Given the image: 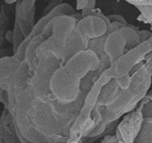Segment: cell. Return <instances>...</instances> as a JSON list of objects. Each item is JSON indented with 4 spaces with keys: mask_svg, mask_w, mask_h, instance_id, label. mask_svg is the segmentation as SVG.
I'll return each instance as SVG.
<instances>
[{
    "mask_svg": "<svg viewBox=\"0 0 152 143\" xmlns=\"http://www.w3.org/2000/svg\"><path fill=\"white\" fill-rule=\"evenodd\" d=\"M35 13H36V1L34 0H23L18 1L15 5V21L20 29L24 38H28L31 34L35 26Z\"/></svg>",
    "mask_w": 152,
    "mask_h": 143,
    "instance_id": "obj_1",
    "label": "cell"
},
{
    "mask_svg": "<svg viewBox=\"0 0 152 143\" xmlns=\"http://www.w3.org/2000/svg\"><path fill=\"white\" fill-rule=\"evenodd\" d=\"M7 51H8L7 49H0V58L4 57V54H5Z\"/></svg>",
    "mask_w": 152,
    "mask_h": 143,
    "instance_id": "obj_7",
    "label": "cell"
},
{
    "mask_svg": "<svg viewBox=\"0 0 152 143\" xmlns=\"http://www.w3.org/2000/svg\"><path fill=\"white\" fill-rule=\"evenodd\" d=\"M21 62L13 56H4L0 58V87L7 92L14 71Z\"/></svg>",
    "mask_w": 152,
    "mask_h": 143,
    "instance_id": "obj_2",
    "label": "cell"
},
{
    "mask_svg": "<svg viewBox=\"0 0 152 143\" xmlns=\"http://www.w3.org/2000/svg\"><path fill=\"white\" fill-rule=\"evenodd\" d=\"M0 143H4V139H3V131L0 130Z\"/></svg>",
    "mask_w": 152,
    "mask_h": 143,
    "instance_id": "obj_9",
    "label": "cell"
},
{
    "mask_svg": "<svg viewBox=\"0 0 152 143\" xmlns=\"http://www.w3.org/2000/svg\"><path fill=\"white\" fill-rule=\"evenodd\" d=\"M8 13L4 6L0 9V47H2L4 41H5V34H6V28L8 24Z\"/></svg>",
    "mask_w": 152,
    "mask_h": 143,
    "instance_id": "obj_3",
    "label": "cell"
},
{
    "mask_svg": "<svg viewBox=\"0 0 152 143\" xmlns=\"http://www.w3.org/2000/svg\"><path fill=\"white\" fill-rule=\"evenodd\" d=\"M5 3H7V4H13V3H18V1L16 0H5Z\"/></svg>",
    "mask_w": 152,
    "mask_h": 143,
    "instance_id": "obj_8",
    "label": "cell"
},
{
    "mask_svg": "<svg viewBox=\"0 0 152 143\" xmlns=\"http://www.w3.org/2000/svg\"><path fill=\"white\" fill-rule=\"evenodd\" d=\"M0 103H2L4 105V109H7L8 106V98H7V92L3 90L0 87Z\"/></svg>",
    "mask_w": 152,
    "mask_h": 143,
    "instance_id": "obj_5",
    "label": "cell"
},
{
    "mask_svg": "<svg viewBox=\"0 0 152 143\" xmlns=\"http://www.w3.org/2000/svg\"><path fill=\"white\" fill-rule=\"evenodd\" d=\"M12 33H13V42H12V52H13V54L15 53L16 51H18V47L21 45V43L24 41V37L23 33H21L20 29H19V26L18 24L14 23V28H13V31H12Z\"/></svg>",
    "mask_w": 152,
    "mask_h": 143,
    "instance_id": "obj_4",
    "label": "cell"
},
{
    "mask_svg": "<svg viewBox=\"0 0 152 143\" xmlns=\"http://www.w3.org/2000/svg\"><path fill=\"white\" fill-rule=\"evenodd\" d=\"M5 40L8 42V43L12 44V42H13V33H12V31H7L6 32Z\"/></svg>",
    "mask_w": 152,
    "mask_h": 143,
    "instance_id": "obj_6",
    "label": "cell"
}]
</instances>
